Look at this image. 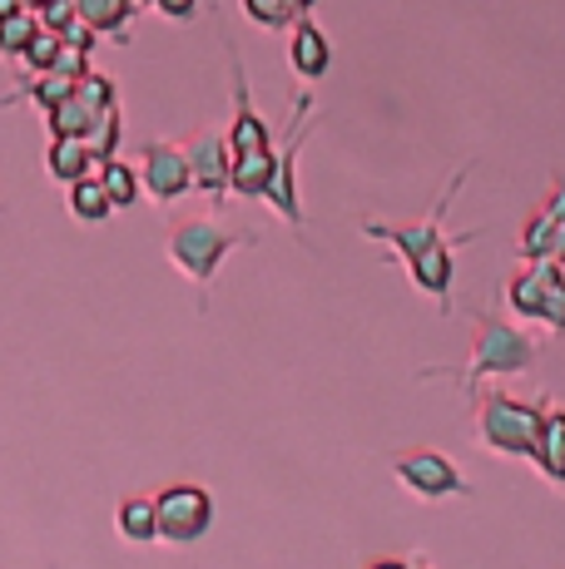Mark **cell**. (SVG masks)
<instances>
[{
	"label": "cell",
	"mask_w": 565,
	"mask_h": 569,
	"mask_svg": "<svg viewBox=\"0 0 565 569\" xmlns=\"http://www.w3.org/2000/svg\"><path fill=\"white\" fill-rule=\"evenodd\" d=\"M536 357H541L536 337L521 332L502 308H486L472 322V357H466V367H427L422 381L447 377V381H462L466 391H476V381H506V377L531 371Z\"/></svg>",
	"instance_id": "cell-1"
},
{
	"label": "cell",
	"mask_w": 565,
	"mask_h": 569,
	"mask_svg": "<svg viewBox=\"0 0 565 569\" xmlns=\"http://www.w3.org/2000/svg\"><path fill=\"white\" fill-rule=\"evenodd\" d=\"M536 431H541V401H521L511 391H486L476 401V446L492 456H516L531 461L536 456Z\"/></svg>",
	"instance_id": "cell-2"
},
{
	"label": "cell",
	"mask_w": 565,
	"mask_h": 569,
	"mask_svg": "<svg viewBox=\"0 0 565 569\" xmlns=\"http://www.w3.org/2000/svg\"><path fill=\"white\" fill-rule=\"evenodd\" d=\"M254 243V233H234V228H224V218H184V223H174L169 233V262L184 272V278L194 282V288L209 292L214 272H219V262L234 253V248Z\"/></svg>",
	"instance_id": "cell-3"
},
{
	"label": "cell",
	"mask_w": 565,
	"mask_h": 569,
	"mask_svg": "<svg viewBox=\"0 0 565 569\" xmlns=\"http://www.w3.org/2000/svg\"><path fill=\"white\" fill-rule=\"evenodd\" d=\"M502 302L516 322L541 327V332H565V268L551 258H536L502 288Z\"/></svg>",
	"instance_id": "cell-4"
},
{
	"label": "cell",
	"mask_w": 565,
	"mask_h": 569,
	"mask_svg": "<svg viewBox=\"0 0 565 569\" xmlns=\"http://www.w3.org/2000/svg\"><path fill=\"white\" fill-rule=\"evenodd\" d=\"M155 510H159V540L184 550L199 545L214 530V490L194 486V480H174V486L155 490Z\"/></svg>",
	"instance_id": "cell-5"
},
{
	"label": "cell",
	"mask_w": 565,
	"mask_h": 569,
	"mask_svg": "<svg viewBox=\"0 0 565 569\" xmlns=\"http://www.w3.org/2000/svg\"><path fill=\"white\" fill-rule=\"evenodd\" d=\"M393 476L402 480V490H412L427 506H442L452 496H472V480L462 476V466L447 451H432V446H412V451L393 456Z\"/></svg>",
	"instance_id": "cell-6"
},
{
	"label": "cell",
	"mask_w": 565,
	"mask_h": 569,
	"mask_svg": "<svg viewBox=\"0 0 565 569\" xmlns=\"http://www.w3.org/2000/svg\"><path fill=\"white\" fill-rule=\"evenodd\" d=\"M466 173L472 169H456V179L442 189V199L432 203V213L422 218V223H383V218H367L363 223V238H377V243H387L393 253L402 258V268H407L412 258L422 253V248H432L442 238V223H447V213H452V203H456V193H462V183H466Z\"/></svg>",
	"instance_id": "cell-7"
},
{
	"label": "cell",
	"mask_w": 565,
	"mask_h": 569,
	"mask_svg": "<svg viewBox=\"0 0 565 569\" xmlns=\"http://www.w3.org/2000/svg\"><path fill=\"white\" fill-rule=\"evenodd\" d=\"M139 183L155 203H179L184 193H194V173L184 144H165V139H149L145 159H139Z\"/></svg>",
	"instance_id": "cell-8"
},
{
	"label": "cell",
	"mask_w": 565,
	"mask_h": 569,
	"mask_svg": "<svg viewBox=\"0 0 565 569\" xmlns=\"http://www.w3.org/2000/svg\"><path fill=\"white\" fill-rule=\"evenodd\" d=\"M516 253L526 262L551 258V262H561L565 268V173L556 179L551 199L526 218V228H521V238H516Z\"/></svg>",
	"instance_id": "cell-9"
},
{
	"label": "cell",
	"mask_w": 565,
	"mask_h": 569,
	"mask_svg": "<svg viewBox=\"0 0 565 569\" xmlns=\"http://www.w3.org/2000/svg\"><path fill=\"white\" fill-rule=\"evenodd\" d=\"M308 114H313V94H298L288 149H282L278 173H274V183H268V193H264V203L274 208V213H278L288 228H303V203H298V179H293V163H298V134H303V124H308Z\"/></svg>",
	"instance_id": "cell-10"
},
{
	"label": "cell",
	"mask_w": 565,
	"mask_h": 569,
	"mask_svg": "<svg viewBox=\"0 0 565 569\" xmlns=\"http://www.w3.org/2000/svg\"><path fill=\"white\" fill-rule=\"evenodd\" d=\"M472 238H476V233H462V238H447V233H442L432 248H422V253L407 262V278H412V288H417V292H427V298L452 302L456 248H462V243H472Z\"/></svg>",
	"instance_id": "cell-11"
},
{
	"label": "cell",
	"mask_w": 565,
	"mask_h": 569,
	"mask_svg": "<svg viewBox=\"0 0 565 569\" xmlns=\"http://www.w3.org/2000/svg\"><path fill=\"white\" fill-rule=\"evenodd\" d=\"M189 154V173H194V189L209 193V199H224L228 189V134H194L184 144Z\"/></svg>",
	"instance_id": "cell-12"
},
{
	"label": "cell",
	"mask_w": 565,
	"mask_h": 569,
	"mask_svg": "<svg viewBox=\"0 0 565 569\" xmlns=\"http://www.w3.org/2000/svg\"><path fill=\"white\" fill-rule=\"evenodd\" d=\"M531 466L565 496V407H556L551 397H541V431H536V456H531Z\"/></svg>",
	"instance_id": "cell-13"
},
{
	"label": "cell",
	"mask_w": 565,
	"mask_h": 569,
	"mask_svg": "<svg viewBox=\"0 0 565 569\" xmlns=\"http://www.w3.org/2000/svg\"><path fill=\"white\" fill-rule=\"evenodd\" d=\"M288 60H293V70H298L303 80H323V74L333 70V46H328V36H323V30L313 26L308 16H303L298 26H293Z\"/></svg>",
	"instance_id": "cell-14"
},
{
	"label": "cell",
	"mask_w": 565,
	"mask_h": 569,
	"mask_svg": "<svg viewBox=\"0 0 565 569\" xmlns=\"http://www.w3.org/2000/svg\"><path fill=\"white\" fill-rule=\"evenodd\" d=\"M278 173L274 149H254V154H228V189L244 193V199H264L268 183Z\"/></svg>",
	"instance_id": "cell-15"
},
{
	"label": "cell",
	"mask_w": 565,
	"mask_h": 569,
	"mask_svg": "<svg viewBox=\"0 0 565 569\" xmlns=\"http://www.w3.org/2000/svg\"><path fill=\"white\" fill-rule=\"evenodd\" d=\"M115 530L125 545H155L159 540L155 496H119L115 500Z\"/></svg>",
	"instance_id": "cell-16"
},
{
	"label": "cell",
	"mask_w": 565,
	"mask_h": 569,
	"mask_svg": "<svg viewBox=\"0 0 565 569\" xmlns=\"http://www.w3.org/2000/svg\"><path fill=\"white\" fill-rule=\"evenodd\" d=\"M105 114H110V109H105ZM105 114L85 104L80 94H70V100H60L56 109H46V129H50V139H85V144H90Z\"/></svg>",
	"instance_id": "cell-17"
},
{
	"label": "cell",
	"mask_w": 565,
	"mask_h": 569,
	"mask_svg": "<svg viewBox=\"0 0 565 569\" xmlns=\"http://www.w3.org/2000/svg\"><path fill=\"white\" fill-rule=\"evenodd\" d=\"M65 208H70L75 223H105V218L115 213V203H110V193H105L100 173H85V179L65 183Z\"/></svg>",
	"instance_id": "cell-18"
},
{
	"label": "cell",
	"mask_w": 565,
	"mask_h": 569,
	"mask_svg": "<svg viewBox=\"0 0 565 569\" xmlns=\"http://www.w3.org/2000/svg\"><path fill=\"white\" fill-rule=\"evenodd\" d=\"M46 169H50V179L75 183V179H85V173H95V154H90L85 139H50Z\"/></svg>",
	"instance_id": "cell-19"
},
{
	"label": "cell",
	"mask_w": 565,
	"mask_h": 569,
	"mask_svg": "<svg viewBox=\"0 0 565 569\" xmlns=\"http://www.w3.org/2000/svg\"><path fill=\"white\" fill-rule=\"evenodd\" d=\"M95 173H100V183H105V193H110V203L115 208H129L139 199V193H145V183H139V173L129 169L125 159H105V163H95Z\"/></svg>",
	"instance_id": "cell-20"
},
{
	"label": "cell",
	"mask_w": 565,
	"mask_h": 569,
	"mask_svg": "<svg viewBox=\"0 0 565 569\" xmlns=\"http://www.w3.org/2000/svg\"><path fill=\"white\" fill-rule=\"evenodd\" d=\"M135 6L139 0H75V10H80V20L90 30H125Z\"/></svg>",
	"instance_id": "cell-21"
},
{
	"label": "cell",
	"mask_w": 565,
	"mask_h": 569,
	"mask_svg": "<svg viewBox=\"0 0 565 569\" xmlns=\"http://www.w3.org/2000/svg\"><path fill=\"white\" fill-rule=\"evenodd\" d=\"M70 94H75V80H65V74H56V70H46V74H36V80L20 84L16 100H36L40 109H56L60 100H70Z\"/></svg>",
	"instance_id": "cell-22"
},
{
	"label": "cell",
	"mask_w": 565,
	"mask_h": 569,
	"mask_svg": "<svg viewBox=\"0 0 565 569\" xmlns=\"http://www.w3.org/2000/svg\"><path fill=\"white\" fill-rule=\"evenodd\" d=\"M40 30V20H36V10H16V16H6L0 20V54H10V60H16V54H26V46H30V36H36Z\"/></svg>",
	"instance_id": "cell-23"
},
{
	"label": "cell",
	"mask_w": 565,
	"mask_h": 569,
	"mask_svg": "<svg viewBox=\"0 0 565 569\" xmlns=\"http://www.w3.org/2000/svg\"><path fill=\"white\" fill-rule=\"evenodd\" d=\"M244 16L254 20V26H264V30L298 26V10H293V0H244Z\"/></svg>",
	"instance_id": "cell-24"
},
{
	"label": "cell",
	"mask_w": 565,
	"mask_h": 569,
	"mask_svg": "<svg viewBox=\"0 0 565 569\" xmlns=\"http://www.w3.org/2000/svg\"><path fill=\"white\" fill-rule=\"evenodd\" d=\"M56 50H60V36H56V30H46V26H40L36 36H30V46H26V54H20V60H26V70L46 74L50 64H56Z\"/></svg>",
	"instance_id": "cell-25"
},
{
	"label": "cell",
	"mask_w": 565,
	"mask_h": 569,
	"mask_svg": "<svg viewBox=\"0 0 565 569\" xmlns=\"http://www.w3.org/2000/svg\"><path fill=\"white\" fill-rule=\"evenodd\" d=\"M50 70L65 74V80H85V74H90V50L75 46V40H60L56 64H50Z\"/></svg>",
	"instance_id": "cell-26"
},
{
	"label": "cell",
	"mask_w": 565,
	"mask_h": 569,
	"mask_svg": "<svg viewBox=\"0 0 565 569\" xmlns=\"http://www.w3.org/2000/svg\"><path fill=\"white\" fill-rule=\"evenodd\" d=\"M75 94H80V100L85 104H90V109H100V114H105V109H115L119 100H115V84L110 80H105V74H85V80H75Z\"/></svg>",
	"instance_id": "cell-27"
},
{
	"label": "cell",
	"mask_w": 565,
	"mask_h": 569,
	"mask_svg": "<svg viewBox=\"0 0 565 569\" xmlns=\"http://www.w3.org/2000/svg\"><path fill=\"white\" fill-rule=\"evenodd\" d=\"M36 20L46 30H56V36H65V30L80 20V10H75V0H40L36 6Z\"/></svg>",
	"instance_id": "cell-28"
},
{
	"label": "cell",
	"mask_w": 565,
	"mask_h": 569,
	"mask_svg": "<svg viewBox=\"0 0 565 569\" xmlns=\"http://www.w3.org/2000/svg\"><path fill=\"white\" fill-rule=\"evenodd\" d=\"M363 569H432L427 565V555H383V560H373V565H363Z\"/></svg>",
	"instance_id": "cell-29"
},
{
	"label": "cell",
	"mask_w": 565,
	"mask_h": 569,
	"mask_svg": "<svg viewBox=\"0 0 565 569\" xmlns=\"http://www.w3.org/2000/svg\"><path fill=\"white\" fill-rule=\"evenodd\" d=\"M155 10L169 20H189L194 10H199V0H155Z\"/></svg>",
	"instance_id": "cell-30"
},
{
	"label": "cell",
	"mask_w": 565,
	"mask_h": 569,
	"mask_svg": "<svg viewBox=\"0 0 565 569\" xmlns=\"http://www.w3.org/2000/svg\"><path fill=\"white\" fill-rule=\"evenodd\" d=\"M16 10H26V6H20V0H0V20L16 16Z\"/></svg>",
	"instance_id": "cell-31"
},
{
	"label": "cell",
	"mask_w": 565,
	"mask_h": 569,
	"mask_svg": "<svg viewBox=\"0 0 565 569\" xmlns=\"http://www.w3.org/2000/svg\"><path fill=\"white\" fill-rule=\"evenodd\" d=\"M313 6H318V0H293V10H298V16H308Z\"/></svg>",
	"instance_id": "cell-32"
},
{
	"label": "cell",
	"mask_w": 565,
	"mask_h": 569,
	"mask_svg": "<svg viewBox=\"0 0 565 569\" xmlns=\"http://www.w3.org/2000/svg\"><path fill=\"white\" fill-rule=\"evenodd\" d=\"M20 6H30V10H36V6H40V0H20Z\"/></svg>",
	"instance_id": "cell-33"
},
{
	"label": "cell",
	"mask_w": 565,
	"mask_h": 569,
	"mask_svg": "<svg viewBox=\"0 0 565 569\" xmlns=\"http://www.w3.org/2000/svg\"><path fill=\"white\" fill-rule=\"evenodd\" d=\"M139 6H155V0H139Z\"/></svg>",
	"instance_id": "cell-34"
}]
</instances>
